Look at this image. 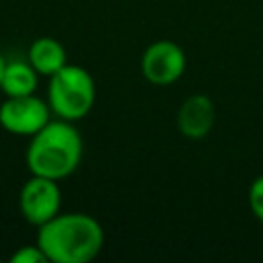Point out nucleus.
Listing matches in <instances>:
<instances>
[{
  "label": "nucleus",
  "mask_w": 263,
  "mask_h": 263,
  "mask_svg": "<svg viewBox=\"0 0 263 263\" xmlns=\"http://www.w3.org/2000/svg\"><path fill=\"white\" fill-rule=\"evenodd\" d=\"M37 245L49 263H88L101 253L105 230L88 214H58L39 226Z\"/></svg>",
  "instance_id": "1"
},
{
  "label": "nucleus",
  "mask_w": 263,
  "mask_h": 263,
  "mask_svg": "<svg viewBox=\"0 0 263 263\" xmlns=\"http://www.w3.org/2000/svg\"><path fill=\"white\" fill-rule=\"evenodd\" d=\"M25 160L31 175L53 181L66 179L82 160V136L72 121L49 119L37 134L31 136Z\"/></svg>",
  "instance_id": "2"
},
{
  "label": "nucleus",
  "mask_w": 263,
  "mask_h": 263,
  "mask_svg": "<svg viewBox=\"0 0 263 263\" xmlns=\"http://www.w3.org/2000/svg\"><path fill=\"white\" fill-rule=\"evenodd\" d=\"M97 88L92 76L74 64H66L53 76H49L47 84V103L49 109L66 121H78L88 115L95 105Z\"/></svg>",
  "instance_id": "3"
},
{
  "label": "nucleus",
  "mask_w": 263,
  "mask_h": 263,
  "mask_svg": "<svg viewBox=\"0 0 263 263\" xmlns=\"http://www.w3.org/2000/svg\"><path fill=\"white\" fill-rule=\"evenodd\" d=\"M60 205H62V191L58 187V181L53 179L31 175V179L25 181V185L21 187L18 193L21 216L37 228L47 220H51L53 216H58Z\"/></svg>",
  "instance_id": "4"
},
{
  "label": "nucleus",
  "mask_w": 263,
  "mask_h": 263,
  "mask_svg": "<svg viewBox=\"0 0 263 263\" xmlns=\"http://www.w3.org/2000/svg\"><path fill=\"white\" fill-rule=\"evenodd\" d=\"M187 68V58L181 45L168 39L150 43L140 60L142 76L156 86H168L177 82Z\"/></svg>",
  "instance_id": "5"
},
{
  "label": "nucleus",
  "mask_w": 263,
  "mask_h": 263,
  "mask_svg": "<svg viewBox=\"0 0 263 263\" xmlns=\"http://www.w3.org/2000/svg\"><path fill=\"white\" fill-rule=\"evenodd\" d=\"M49 103L33 95L8 97L0 105V125L14 136H33L49 121Z\"/></svg>",
  "instance_id": "6"
},
{
  "label": "nucleus",
  "mask_w": 263,
  "mask_h": 263,
  "mask_svg": "<svg viewBox=\"0 0 263 263\" xmlns=\"http://www.w3.org/2000/svg\"><path fill=\"white\" fill-rule=\"evenodd\" d=\"M216 123V107L205 95H189L177 111V127L185 138L201 140Z\"/></svg>",
  "instance_id": "7"
},
{
  "label": "nucleus",
  "mask_w": 263,
  "mask_h": 263,
  "mask_svg": "<svg viewBox=\"0 0 263 263\" xmlns=\"http://www.w3.org/2000/svg\"><path fill=\"white\" fill-rule=\"evenodd\" d=\"M27 62L37 70L41 76H53L58 70H62L68 64L64 45L53 37H39L31 43Z\"/></svg>",
  "instance_id": "8"
},
{
  "label": "nucleus",
  "mask_w": 263,
  "mask_h": 263,
  "mask_svg": "<svg viewBox=\"0 0 263 263\" xmlns=\"http://www.w3.org/2000/svg\"><path fill=\"white\" fill-rule=\"evenodd\" d=\"M37 70L29 62H6L4 74L0 80V90L6 97H25L33 95L37 88Z\"/></svg>",
  "instance_id": "9"
},
{
  "label": "nucleus",
  "mask_w": 263,
  "mask_h": 263,
  "mask_svg": "<svg viewBox=\"0 0 263 263\" xmlns=\"http://www.w3.org/2000/svg\"><path fill=\"white\" fill-rule=\"evenodd\" d=\"M249 208L253 216L263 222V175H259L249 187Z\"/></svg>",
  "instance_id": "10"
},
{
  "label": "nucleus",
  "mask_w": 263,
  "mask_h": 263,
  "mask_svg": "<svg viewBox=\"0 0 263 263\" xmlns=\"http://www.w3.org/2000/svg\"><path fill=\"white\" fill-rule=\"evenodd\" d=\"M12 263H47L45 253L39 249V245H25L18 251H14V255L10 257Z\"/></svg>",
  "instance_id": "11"
},
{
  "label": "nucleus",
  "mask_w": 263,
  "mask_h": 263,
  "mask_svg": "<svg viewBox=\"0 0 263 263\" xmlns=\"http://www.w3.org/2000/svg\"><path fill=\"white\" fill-rule=\"evenodd\" d=\"M4 66H6V60H4L2 53H0V80H2V74H4Z\"/></svg>",
  "instance_id": "12"
}]
</instances>
